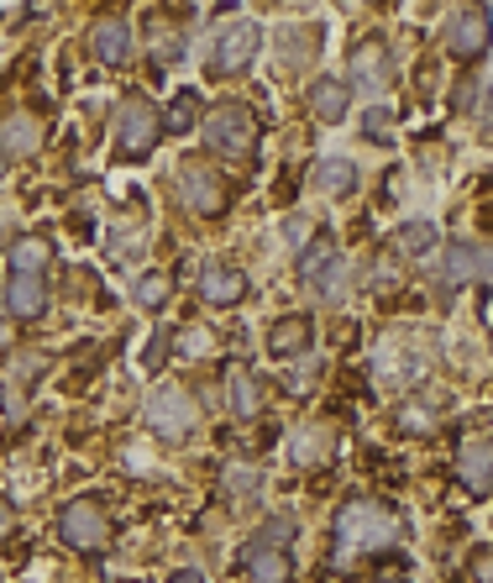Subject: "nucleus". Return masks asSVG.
Instances as JSON below:
<instances>
[{
  "mask_svg": "<svg viewBox=\"0 0 493 583\" xmlns=\"http://www.w3.org/2000/svg\"><path fill=\"white\" fill-rule=\"evenodd\" d=\"M205 147L226 163H247L257 153V116L237 101L216 105V111L205 116Z\"/></svg>",
  "mask_w": 493,
  "mask_h": 583,
  "instance_id": "obj_3",
  "label": "nucleus"
},
{
  "mask_svg": "<svg viewBox=\"0 0 493 583\" xmlns=\"http://www.w3.org/2000/svg\"><path fill=\"white\" fill-rule=\"evenodd\" d=\"M320 447H331V431H320V426H310V431H299L295 442H289V458L295 463H316Z\"/></svg>",
  "mask_w": 493,
  "mask_h": 583,
  "instance_id": "obj_25",
  "label": "nucleus"
},
{
  "mask_svg": "<svg viewBox=\"0 0 493 583\" xmlns=\"http://www.w3.org/2000/svg\"><path fill=\"white\" fill-rule=\"evenodd\" d=\"M383 583H404V579H383Z\"/></svg>",
  "mask_w": 493,
  "mask_h": 583,
  "instance_id": "obj_42",
  "label": "nucleus"
},
{
  "mask_svg": "<svg viewBox=\"0 0 493 583\" xmlns=\"http://www.w3.org/2000/svg\"><path fill=\"white\" fill-rule=\"evenodd\" d=\"M362 132H368V137H378V142H389V111H383V105H378V111H368Z\"/></svg>",
  "mask_w": 493,
  "mask_h": 583,
  "instance_id": "obj_33",
  "label": "nucleus"
},
{
  "mask_svg": "<svg viewBox=\"0 0 493 583\" xmlns=\"http://www.w3.org/2000/svg\"><path fill=\"white\" fill-rule=\"evenodd\" d=\"M38 142H42V132H38V121L32 116H6V126H0V153L11 158H27V153H38Z\"/></svg>",
  "mask_w": 493,
  "mask_h": 583,
  "instance_id": "obj_21",
  "label": "nucleus"
},
{
  "mask_svg": "<svg viewBox=\"0 0 493 583\" xmlns=\"http://www.w3.org/2000/svg\"><path fill=\"white\" fill-rule=\"evenodd\" d=\"M178 195H184V205H189L195 216H220V211H226V190H220V180L205 163H184V168H178Z\"/></svg>",
  "mask_w": 493,
  "mask_h": 583,
  "instance_id": "obj_9",
  "label": "nucleus"
},
{
  "mask_svg": "<svg viewBox=\"0 0 493 583\" xmlns=\"http://www.w3.org/2000/svg\"><path fill=\"white\" fill-rule=\"evenodd\" d=\"M257 483H263V473H257L253 463H232V468H226V489H232V494H253Z\"/></svg>",
  "mask_w": 493,
  "mask_h": 583,
  "instance_id": "obj_28",
  "label": "nucleus"
},
{
  "mask_svg": "<svg viewBox=\"0 0 493 583\" xmlns=\"http://www.w3.org/2000/svg\"><path fill=\"white\" fill-rule=\"evenodd\" d=\"M48 263H53V242H42V237L11 242V274H21V279H42Z\"/></svg>",
  "mask_w": 493,
  "mask_h": 583,
  "instance_id": "obj_18",
  "label": "nucleus"
},
{
  "mask_svg": "<svg viewBox=\"0 0 493 583\" xmlns=\"http://www.w3.org/2000/svg\"><path fill=\"white\" fill-rule=\"evenodd\" d=\"M352 80L368 90V95H383L389 80H394V63H389V48L383 42H357L352 48Z\"/></svg>",
  "mask_w": 493,
  "mask_h": 583,
  "instance_id": "obj_12",
  "label": "nucleus"
},
{
  "mask_svg": "<svg viewBox=\"0 0 493 583\" xmlns=\"http://www.w3.org/2000/svg\"><path fill=\"white\" fill-rule=\"evenodd\" d=\"M210 347H216V337H210L205 326H189V331L178 337V352H184V358H205Z\"/></svg>",
  "mask_w": 493,
  "mask_h": 583,
  "instance_id": "obj_29",
  "label": "nucleus"
},
{
  "mask_svg": "<svg viewBox=\"0 0 493 583\" xmlns=\"http://www.w3.org/2000/svg\"><path fill=\"white\" fill-rule=\"evenodd\" d=\"M247 579L253 583H289L295 579V563H289V552H278V546H253V552H247Z\"/></svg>",
  "mask_w": 493,
  "mask_h": 583,
  "instance_id": "obj_16",
  "label": "nucleus"
},
{
  "mask_svg": "<svg viewBox=\"0 0 493 583\" xmlns=\"http://www.w3.org/2000/svg\"><path fill=\"white\" fill-rule=\"evenodd\" d=\"M431 247H435V226L431 222L399 226V253H404V258H425Z\"/></svg>",
  "mask_w": 493,
  "mask_h": 583,
  "instance_id": "obj_24",
  "label": "nucleus"
},
{
  "mask_svg": "<svg viewBox=\"0 0 493 583\" xmlns=\"http://www.w3.org/2000/svg\"><path fill=\"white\" fill-rule=\"evenodd\" d=\"M473 579L477 583H493V552H483V558L473 563Z\"/></svg>",
  "mask_w": 493,
  "mask_h": 583,
  "instance_id": "obj_38",
  "label": "nucleus"
},
{
  "mask_svg": "<svg viewBox=\"0 0 493 583\" xmlns=\"http://www.w3.org/2000/svg\"><path fill=\"white\" fill-rule=\"evenodd\" d=\"M137 305L142 310H163V305H168V274H142L137 279Z\"/></svg>",
  "mask_w": 493,
  "mask_h": 583,
  "instance_id": "obj_26",
  "label": "nucleus"
},
{
  "mask_svg": "<svg viewBox=\"0 0 493 583\" xmlns=\"http://www.w3.org/2000/svg\"><path fill=\"white\" fill-rule=\"evenodd\" d=\"M316 383V362H295V368H284V389L289 395H305Z\"/></svg>",
  "mask_w": 493,
  "mask_h": 583,
  "instance_id": "obj_31",
  "label": "nucleus"
},
{
  "mask_svg": "<svg viewBox=\"0 0 493 583\" xmlns=\"http://www.w3.org/2000/svg\"><path fill=\"white\" fill-rule=\"evenodd\" d=\"M477 284H493V247H477Z\"/></svg>",
  "mask_w": 493,
  "mask_h": 583,
  "instance_id": "obj_36",
  "label": "nucleus"
},
{
  "mask_svg": "<svg viewBox=\"0 0 493 583\" xmlns=\"http://www.w3.org/2000/svg\"><path fill=\"white\" fill-rule=\"evenodd\" d=\"M195 116H199V95L195 90H178L174 101H168V111H163V132L184 137V132H195Z\"/></svg>",
  "mask_w": 493,
  "mask_h": 583,
  "instance_id": "obj_22",
  "label": "nucleus"
},
{
  "mask_svg": "<svg viewBox=\"0 0 493 583\" xmlns=\"http://www.w3.org/2000/svg\"><path fill=\"white\" fill-rule=\"evenodd\" d=\"M310 342H316V326L305 321V316H284V321H274V331H268V352H274V358H299Z\"/></svg>",
  "mask_w": 493,
  "mask_h": 583,
  "instance_id": "obj_15",
  "label": "nucleus"
},
{
  "mask_svg": "<svg viewBox=\"0 0 493 583\" xmlns=\"http://www.w3.org/2000/svg\"><path fill=\"white\" fill-rule=\"evenodd\" d=\"M316 190H320V195H331V201L352 195V190H357L352 158H320V163H316Z\"/></svg>",
  "mask_w": 493,
  "mask_h": 583,
  "instance_id": "obj_20",
  "label": "nucleus"
},
{
  "mask_svg": "<svg viewBox=\"0 0 493 583\" xmlns=\"http://www.w3.org/2000/svg\"><path fill=\"white\" fill-rule=\"evenodd\" d=\"M399 426H404V431H431L435 410L425 400H410V405H404V416H399Z\"/></svg>",
  "mask_w": 493,
  "mask_h": 583,
  "instance_id": "obj_30",
  "label": "nucleus"
},
{
  "mask_svg": "<svg viewBox=\"0 0 493 583\" xmlns=\"http://www.w3.org/2000/svg\"><path fill=\"white\" fill-rule=\"evenodd\" d=\"M6 168H11V158H6V153H0V180H6Z\"/></svg>",
  "mask_w": 493,
  "mask_h": 583,
  "instance_id": "obj_41",
  "label": "nucleus"
},
{
  "mask_svg": "<svg viewBox=\"0 0 493 583\" xmlns=\"http://www.w3.org/2000/svg\"><path fill=\"white\" fill-rule=\"evenodd\" d=\"M257 48H263V27L257 21H226L216 32V53H210V69H216L220 80H232V74H247V63L257 59Z\"/></svg>",
  "mask_w": 493,
  "mask_h": 583,
  "instance_id": "obj_6",
  "label": "nucleus"
},
{
  "mask_svg": "<svg viewBox=\"0 0 493 583\" xmlns=\"http://www.w3.org/2000/svg\"><path fill=\"white\" fill-rule=\"evenodd\" d=\"M168 583H205V579H199L195 567H178V573H174V579H168Z\"/></svg>",
  "mask_w": 493,
  "mask_h": 583,
  "instance_id": "obj_39",
  "label": "nucleus"
},
{
  "mask_svg": "<svg viewBox=\"0 0 493 583\" xmlns=\"http://www.w3.org/2000/svg\"><path fill=\"white\" fill-rule=\"evenodd\" d=\"M242 295H247V274H242V268H232V263H205V268H199V300L205 305L226 310V305H237Z\"/></svg>",
  "mask_w": 493,
  "mask_h": 583,
  "instance_id": "obj_11",
  "label": "nucleus"
},
{
  "mask_svg": "<svg viewBox=\"0 0 493 583\" xmlns=\"http://www.w3.org/2000/svg\"><path fill=\"white\" fill-rule=\"evenodd\" d=\"M147 426L158 431L163 442H184V437L195 431V400H189V389L158 383V389L147 395Z\"/></svg>",
  "mask_w": 493,
  "mask_h": 583,
  "instance_id": "obj_5",
  "label": "nucleus"
},
{
  "mask_svg": "<svg viewBox=\"0 0 493 583\" xmlns=\"http://www.w3.org/2000/svg\"><path fill=\"white\" fill-rule=\"evenodd\" d=\"M11 531H17V504L0 500V542H11Z\"/></svg>",
  "mask_w": 493,
  "mask_h": 583,
  "instance_id": "obj_34",
  "label": "nucleus"
},
{
  "mask_svg": "<svg viewBox=\"0 0 493 583\" xmlns=\"http://www.w3.org/2000/svg\"><path fill=\"white\" fill-rule=\"evenodd\" d=\"M373 284L383 289V295H394L399 289V263L394 258H378V268H373Z\"/></svg>",
  "mask_w": 493,
  "mask_h": 583,
  "instance_id": "obj_32",
  "label": "nucleus"
},
{
  "mask_svg": "<svg viewBox=\"0 0 493 583\" xmlns=\"http://www.w3.org/2000/svg\"><path fill=\"white\" fill-rule=\"evenodd\" d=\"M483 126L493 132V95H489V105H483Z\"/></svg>",
  "mask_w": 493,
  "mask_h": 583,
  "instance_id": "obj_40",
  "label": "nucleus"
},
{
  "mask_svg": "<svg viewBox=\"0 0 493 583\" xmlns=\"http://www.w3.org/2000/svg\"><path fill=\"white\" fill-rule=\"evenodd\" d=\"M6 305H11L17 321H42V316H48V284L11 274V284H6Z\"/></svg>",
  "mask_w": 493,
  "mask_h": 583,
  "instance_id": "obj_13",
  "label": "nucleus"
},
{
  "mask_svg": "<svg viewBox=\"0 0 493 583\" xmlns=\"http://www.w3.org/2000/svg\"><path fill=\"white\" fill-rule=\"evenodd\" d=\"M347 105H352V84L347 80H316L310 84V116L316 121H341L347 116Z\"/></svg>",
  "mask_w": 493,
  "mask_h": 583,
  "instance_id": "obj_14",
  "label": "nucleus"
},
{
  "mask_svg": "<svg viewBox=\"0 0 493 583\" xmlns=\"http://www.w3.org/2000/svg\"><path fill=\"white\" fill-rule=\"evenodd\" d=\"M456 473H462V483L473 494H483L493 483V442H468V452L456 458Z\"/></svg>",
  "mask_w": 493,
  "mask_h": 583,
  "instance_id": "obj_17",
  "label": "nucleus"
},
{
  "mask_svg": "<svg viewBox=\"0 0 493 583\" xmlns=\"http://www.w3.org/2000/svg\"><path fill=\"white\" fill-rule=\"evenodd\" d=\"M226 400H232V416L253 421V416H263V383H257L247 368H237V374L226 379Z\"/></svg>",
  "mask_w": 493,
  "mask_h": 583,
  "instance_id": "obj_19",
  "label": "nucleus"
},
{
  "mask_svg": "<svg viewBox=\"0 0 493 583\" xmlns=\"http://www.w3.org/2000/svg\"><path fill=\"white\" fill-rule=\"evenodd\" d=\"M153 59H158V63H174V59H178V38H158Z\"/></svg>",
  "mask_w": 493,
  "mask_h": 583,
  "instance_id": "obj_37",
  "label": "nucleus"
},
{
  "mask_svg": "<svg viewBox=\"0 0 493 583\" xmlns=\"http://www.w3.org/2000/svg\"><path fill=\"white\" fill-rule=\"evenodd\" d=\"M489 42H493V21L483 6H462L452 17V27H446V48H452V59L456 63H473L489 53Z\"/></svg>",
  "mask_w": 493,
  "mask_h": 583,
  "instance_id": "obj_8",
  "label": "nucleus"
},
{
  "mask_svg": "<svg viewBox=\"0 0 493 583\" xmlns=\"http://www.w3.org/2000/svg\"><path fill=\"white\" fill-rule=\"evenodd\" d=\"M299 279L316 289L326 305H341V279H347V268H341V253H336L331 242H316V247H305L299 253Z\"/></svg>",
  "mask_w": 493,
  "mask_h": 583,
  "instance_id": "obj_7",
  "label": "nucleus"
},
{
  "mask_svg": "<svg viewBox=\"0 0 493 583\" xmlns=\"http://www.w3.org/2000/svg\"><path fill=\"white\" fill-rule=\"evenodd\" d=\"M295 531L299 525L289 521V515H274V521H263V531H257V546H278V552H284V546L295 542Z\"/></svg>",
  "mask_w": 493,
  "mask_h": 583,
  "instance_id": "obj_27",
  "label": "nucleus"
},
{
  "mask_svg": "<svg viewBox=\"0 0 493 583\" xmlns=\"http://www.w3.org/2000/svg\"><path fill=\"white\" fill-rule=\"evenodd\" d=\"M394 542V515L373 500H347L336 510V563H347L352 552H383Z\"/></svg>",
  "mask_w": 493,
  "mask_h": 583,
  "instance_id": "obj_1",
  "label": "nucleus"
},
{
  "mask_svg": "<svg viewBox=\"0 0 493 583\" xmlns=\"http://www.w3.org/2000/svg\"><path fill=\"white\" fill-rule=\"evenodd\" d=\"M284 237H289V247H295V253H305V237H310V226H305V222L295 216V222L284 226Z\"/></svg>",
  "mask_w": 493,
  "mask_h": 583,
  "instance_id": "obj_35",
  "label": "nucleus"
},
{
  "mask_svg": "<svg viewBox=\"0 0 493 583\" xmlns=\"http://www.w3.org/2000/svg\"><path fill=\"white\" fill-rule=\"evenodd\" d=\"M90 42H95V59L111 63V69H126L132 53H137V38H132V21L126 17H100Z\"/></svg>",
  "mask_w": 493,
  "mask_h": 583,
  "instance_id": "obj_10",
  "label": "nucleus"
},
{
  "mask_svg": "<svg viewBox=\"0 0 493 583\" xmlns=\"http://www.w3.org/2000/svg\"><path fill=\"white\" fill-rule=\"evenodd\" d=\"M59 536L74 546V552L95 558V552L111 546V515L100 510V500H69L59 510Z\"/></svg>",
  "mask_w": 493,
  "mask_h": 583,
  "instance_id": "obj_4",
  "label": "nucleus"
},
{
  "mask_svg": "<svg viewBox=\"0 0 493 583\" xmlns=\"http://www.w3.org/2000/svg\"><path fill=\"white\" fill-rule=\"evenodd\" d=\"M446 284H456V289L477 284V247L473 242H456L452 253H446Z\"/></svg>",
  "mask_w": 493,
  "mask_h": 583,
  "instance_id": "obj_23",
  "label": "nucleus"
},
{
  "mask_svg": "<svg viewBox=\"0 0 493 583\" xmlns=\"http://www.w3.org/2000/svg\"><path fill=\"white\" fill-rule=\"evenodd\" d=\"M163 137V111L147 95H121L116 105V153L126 163L153 158V147Z\"/></svg>",
  "mask_w": 493,
  "mask_h": 583,
  "instance_id": "obj_2",
  "label": "nucleus"
}]
</instances>
